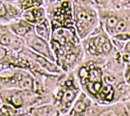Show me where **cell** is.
Instances as JSON below:
<instances>
[{"mask_svg": "<svg viewBox=\"0 0 130 116\" xmlns=\"http://www.w3.org/2000/svg\"><path fill=\"white\" fill-rule=\"evenodd\" d=\"M117 23H118L117 18H115V17H111V18L107 19V22H106V25L108 27V29H109L111 30H113Z\"/></svg>", "mask_w": 130, "mask_h": 116, "instance_id": "cell-6", "label": "cell"}, {"mask_svg": "<svg viewBox=\"0 0 130 116\" xmlns=\"http://www.w3.org/2000/svg\"><path fill=\"white\" fill-rule=\"evenodd\" d=\"M30 29V27L28 26H23V25H20L19 27H18L17 28L15 29V31L16 34H18V35H20V36H23L25 35L26 33L27 32V31H29Z\"/></svg>", "mask_w": 130, "mask_h": 116, "instance_id": "cell-7", "label": "cell"}, {"mask_svg": "<svg viewBox=\"0 0 130 116\" xmlns=\"http://www.w3.org/2000/svg\"><path fill=\"white\" fill-rule=\"evenodd\" d=\"M129 62H130V60H129Z\"/></svg>", "mask_w": 130, "mask_h": 116, "instance_id": "cell-19", "label": "cell"}, {"mask_svg": "<svg viewBox=\"0 0 130 116\" xmlns=\"http://www.w3.org/2000/svg\"><path fill=\"white\" fill-rule=\"evenodd\" d=\"M129 35H127V34H122V35H119V36H117L119 39H121V40H126L130 38Z\"/></svg>", "mask_w": 130, "mask_h": 116, "instance_id": "cell-14", "label": "cell"}, {"mask_svg": "<svg viewBox=\"0 0 130 116\" xmlns=\"http://www.w3.org/2000/svg\"><path fill=\"white\" fill-rule=\"evenodd\" d=\"M125 52L130 54V42H129V43L126 45V47H125Z\"/></svg>", "mask_w": 130, "mask_h": 116, "instance_id": "cell-18", "label": "cell"}, {"mask_svg": "<svg viewBox=\"0 0 130 116\" xmlns=\"http://www.w3.org/2000/svg\"><path fill=\"white\" fill-rule=\"evenodd\" d=\"M34 113L37 116H55L57 114L56 111L52 107H41L36 109Z\"/></svg>", "mask_w": 130, "mask_h": 116, "instance_id": "cell-2", "label": "cell"}, {"mask_svg": "<svg viewBox=\"0 0 130 116\" xmlns=\"http://www.w3.org/2000/svg\"><path fill=\"white\" fill-rule=\"evenodd\" d=\"M106 81H107V82L109 83V84H113L114 83V81H115V79H114L113 78H112V77H108L107 78V79H106Z\"/></svg>", "mask_w": 130, "mask_h": 116, "instance_id": "cell-15", "label": "cell"}, {"mask_svg": "<svg viewBox=\"0 0 130 116\" xmlns=\"http://www.w3.org/2000/svg\"><path fill=\"white\" fill-rule=\"evenodd\" d=\"M28 43L32 48L37 52L50 57V51L47 43L42 39L36 36H29L28 38Z\"/></svg>", "mask_w": 130, "mask_h": 116, "instance_id": "cell-1", "label": "cell"}, {"mask_svg": "<svg viewBox=\"0 0 130 116\" xmlns=\"http://www.w3.org/2000/svg\"><path fill=\"white\" fill-rule=\"evenodd\" d=\"M100 116H118V115L116 114V113L113 110H108L102 113Z\"/></svg>", "mask_w": 130, "mask_h": 116, "instance_id": "cell-12", "label": "cell"}, {"mask_svg": "<svg viewBox=\"0 0 130 116\" xmlns=\"http://www.w3.org/2000/svg\"><path fill=\"white\" fill-rule=\"evenodd\" d=\"M85 109H86V104L82 101H78L74 106V110L76 112H83L85 110Z\"/></svg>", "mask_w": 130, "mask_h": 116, "instance_id": "cell-9", "label": "cell"}, {"mask_svg": "<svg viewBox=\"0 0 130 116\" xmlns=\"http://www.w3.org/2000/svg\"><path fill=\"white\" fill-rule=\"evenodd\" d=\"M6 14V7L3 4H0V16H4Z\"/></svg>", "mask_w": 130, "mask_h": 116, "instance_id": "cell-13", "label": "cell"}, {"mask_svg": "<svg viewBox=\"0 0 130 116\" xmlns=\"http://www.w3.org/2000/svg\"><path fill=\"white\" fill-rule=\"evenodd\" d=\"M78 18L79 20L84 22H89L92 20V17L86 11H81L78 14Z\"/></svg>", "mask_w": 130, "mask_h": 116, "instance_id": "cell-5", "label": "cell"}, {"mask_svg": "<svg viewBox=\"0 0 130 116\" xmlns=\"http://www.w3.org/2000/svg\"><path fill=\"white\" fill-rule=\"evenodd\" d=\"M12 103L16 107H20L22 104V98L19 95H14L12 97Z\"/></svg>", "mask_w": 130, "mask_h": 116, "instance_id": "cell-11", "label": "cell"}, {"mask_svg": "<svg viewBox=\"0 0 130 116\" xmlns=\"http://www.w3.org/2000/svg\"><path fill=\"white\" fill-rule=\"evenodd\" d=\"M74 97V93H73V91L71 90H68L66 92H65L63 95L62 100L65 102H71V100H73Z\"/></svg>", "mask_w": 130, "mask_h": 116, "instance_id": "cell-8", "label": "cell"}, {"mask_svg": "<svg viewBox=\"0 0 130 116\" xmlns=\"http://www.w3.org/2000/svg\"><path fill=\"white\" fill-rule=\"evenodd\" d=\"M127 81L130 84V68H129L128 70H127Z\"/></svg>", "mask_w": 130, "mask_h": 116, "instance_id": "cell-16", "label": "cell"}, {"mask_svg": "<svg viewBox=\"0 0 130 116\" xmlns=\"http://www.w3.org/2000/svg\"><path fill=\"white\" fill-rule=\"evenodd\" d=\"M20 85L22 88L25 89H31L32 88L33 81L32 79L29 77H24L22 79Z\"/></svg>", "mask_w": 130, "mask_h": 116, "instance_id": "cell-4", "label": "cell"}, {"mask_svg": "<svg viewBox=\"0 0 130 116\" xmlns=\"http://www.w3.org/2000/svg\"><path fill=\"white\" fill-rule=\"evenodd\" d=\"M4 55H5V51L0 47V59H2V57L4 56Z\"/></svg>", "mask_w": 130, "mask_h": 116, "instance_id": "cell-17", "label": "cell"}, {"mask_svg": "<svg viewBox=\"0 0 130 116\" xmlns=\"http://www.w3.org/2000/svg\"><path fill=\"white\" fill-rule=\"evenodd\" d=\"M87 88L89 91L92 93H96L97 92L100 91L102 88V84H100V81H95L93 84H89L87 85Z\"/></svg>", "mask_w": 130, "mask_h": 116, "instance_id": "cell-3", "label": "cell"}, {"mask_svg": "<svg viewBox=\"0 0 130 116\" xmlns=\"http://www.w3.org/2000/svg\"><path fill=\"white\" fill-rule=\"evenodd\" d=\"M11 38L9 36L6 34V35H4L1 38V39H0V43L3 45H7L11 43Z\"/></svg>", "mask_w": 130, "mask_h": 116, "instance_id": "cell-10", "label": "cell"}]
</instances>
